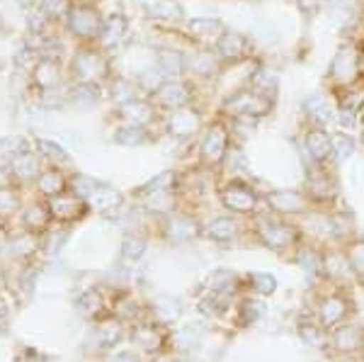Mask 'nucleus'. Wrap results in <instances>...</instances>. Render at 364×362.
<instances>
[{"label":"nucleus","instance_id":"nucleus-1","mask_svg":"<svg viewBox=\"0 0 364 362\" xmlns=\"http://www.w3.org/2000/svg\"><path fill=\"white\" fill-rule=\"evenodd\" d=\"M112 61L109 54L97 44H78L68 61V83L100 85L105 87L112 80Z\"/></svg>","mask_w":364,"mask_h":362},{"label":"nucleus","instance_id":"nucleus-2","mask_svg":"<svg viewBox=\"0 0 364 362\" xmlns=\"http://www.w3.org/2000/svg\"><path fill=\"white\" fill-rule=\"evenodd\" d=\"M233 132H231V124H228L226 117L221 115H211L204 132L199 134L197 139V161L199 166H204L207 171L211 173H219L226 163V156L233 146Z\"/></svg>","mask_w":364,"mask_h":362},{"label":"nucleus","instance_id":"nucleus-3","mask_svg":"<svg viewBox=\"0 0 364 362\" xmlns=\"http://www.w3.org/2000/svg\"><path fill=\"white\" fill-rule=\"evenodd\" d=\"M364 75V46L357 37H348L336 49L331 58V66L326 73V87L328 92L345 87Z\"/></svg>","mask_w":364,"mask_h":362},{"label":"nucleus","instance_id":"nucleus-4","mask_svg":"<svg viewBox=\"0 0 364 362\" xmlns=\"http://www.w3.org/2000/svg\"><path fill=\"white\" fill-rule=\"evenodd\" d=\"M102 25L105 13L95 0H73L66 20H63V29L68 37H73L75 44H97Z\"/></svg>","mask_w":364,"mask_h":362},{"label":"nucleus","instance_id":"nucleus-5","mask_svg":"<svg viewBox=\"0 0 364 362\" xmlns=\"http://www.w3.org/2000/svg\"><path fill=\"white\" fill-rule=\"evenodd\" d=\"M274 105L277 100L257 92L255 87H240V90L226 95L224 100H219L216 105V115L226 117V119H236V117H248V119L262 122L265 117L274 112Z\"/></svg>","mask_w":364,"mask_h":362},{"label":"nucleus","instance_id":"nucleus-6","mask_svg":"<svg viewBox=\"0 0 364 362\" xmlns=\"http://www.w3.org/2000/svg\"><path fill=\"white\" fill-rule=\"evenodd\" d=\"M209 122V112L204 102H192L180 110L166 112L161 119V132L175 142H197Z\"/></svg>","mask_w":364,"mask_h":362},{"label":"nucleus","instance_id":"nucleus-7","mask_svg":"<svg viewBox=\"0 0 364 362\" xmlns=\"http://www.w3.org/2000/svg\"><path fill=\"white\" fill-rule=\"evenodd\" d=\"M216 197L221 207L231 214L240 217H255L260 207L265 204V197L260 195L245 178H226L216 185Z\"/></svg>","mask_w":364,"mask_h":362},{"label":"nucleus","instance_id":"nucleus-8","mask_svg":"<svg viewBox=\"0 0 364 362\" xmlns=\"http://www.w3.org/2000/svg\"><path fill=\"white\" fill-rule=\"evenodd\" d=\"M255 233L260 238L262 246L277 250V253H287V250H296L299 241H301V229L289 224L287 217L279 214H255Z\"/></svg>","mask_w":364,"mask_h":362},{"label":"nucleus","instance_id":"nucleus-9","mask_svg":"<svg viewBox=\"0 0 364 362\" xmlns=\"http://www.w3.org/2000/svg\"><path fill=\"white\" fill-rule=\"evenodd\" d=\"M199 90H202V85L195 83L192 78H168V80H163L149 97L158 107V112L166 115V112H173V110L185 107V105L204 102L202 97H199Z\"/></svg>","mask_w":364,"mask_h":362},{"label":"nucleus","instance_id":"nucleus-10","mask_svg":"<svg viewBox=\"0 0 364 362\" xmlns=\"http://www.w3.org/2000/svg\"><path fill=\"white\" fill-rule=\"evenodd\" d=\"M29 85L44 95V92L58 90V87L68 85V63L61 61L56 54H42L34 58L32 68H29Z\"/></svg>","mask_w":364,"mask_h":362},{"label":"nucleus","instance_id":"nucleus-11","mask_svg":"<svg viewBox=\"0 0 364 362\" xmlns=\"http://www.w3.org/2000/svg\"><path fill=\"white\" fill-rule=\"evenodd\" d=\"M226 63L221 61V56L216 54L214 46H192L187 49V78H192L195 83L214 85V80L219 78Z\"/></svg>","mask_w":364,"mask_h":362},{"label":"nucleus","instance_id":"nucleus-12","mask_svg":"<svg viewBox=\"0 0 364 362\" xmlns=\"http://www.w3.org/2000/svg\"><path fill=\"white\" fill-rule=\"evenodd\" d=\"M301 151L306 156V166H314V163H318V166H336V159H333V134L328 132V127L304 122Z\"/></svg>","mask_w":364,"mask_h":362},{"label":"nucleus","instance_id":"nucleus-13","mask_svg":"<svg viewBox=\"0 0 364 362\" xmlns=\"http://www.w3.org/2000/svg\"><path fill=\"white\" fill-rule=\"evenodd\" d=\"M112 119L117 122V127H149V129L158 127L161 129L163 115L151 102V97H139V100L112 107Z\"/></svg>","mask_w":364,"mask_h":362},{"label":"nucleus","instance_id":"nucleus-14","mask_svg":"<svg viewBox=\"0 0 364 362\" xmlns=\"http://www.w3.org/2000/svg\"><path fill=\"white\" fill-rule=\"evenodd\" d=\"M182 34H185L187 44L192 46H216L219 39L226 34V22L221 17L214 15H199V17H187L182 22Z\"/></svg>","mask_w":364,"mask_h":362},{"label":"nucleus","instance_id":"nucleus-15","mask_svg":"<svg viewBox=\"0 0 364 362\" xmlns=\"http://www.w3.org/2000/svg\"><path fill=\"white\" fill-rule=\"evenodd\" d=\"M304 192L314 204H326L338 197V178L333 175V166H306V185Z\"/></svg>","mask_w":364,"mask_h":362},{"label":"nucleus","instance_id":"nucleus-16","mask_svg":"<svg viewBox=\"0 0 364 362\" xmlns=\"http://www.w3.org/2000/svg\"><path fill=\"white\" fill-rule=\"evenodd\" d=\"M265 207L279 217H306L314 207L304 190H272L265 195Z\"/></svg>","mask_w":364,"mask_h":362},{"label":"nucleus","instance_id":"nucleus-17","mask_svg":"<svg viewBox=\"0 0 364 362\" xmlns=\"http://www.w3.org/2000/svg\"><path fill=\"white\" fill-rule=\"evenodd\" d=\"M214 49L226 66L228 63H240V61H245V58L257 56L255 54V42H252L248 34L238 32V29H231V27L226 29V34L219 39V44H216Z\"/></svg>","mask_w":364,"mask_h":362},{"label":"nucleus","instance_id":"nucleus-18","mask_svg":"<svg viewBox=\"0 0 364 362\" xmlns=\"http://www.w3.org/2000/svg\"><path fill=\"white\" fill-rule=\"evenodd\" d=\"M127 34H129V17L124 13H109L105 15V25L102 32H100L97 46L109 54V51H114L117 46L127 42Z\"/></svg>","mask_w":364,"mask_h":362},{"label":"nucleus","instance_id":"nucleus-19","mask_svg":"<svg viewBox=\"0 0 364 362\" xmlns=\"http://www.w3.org/2000/svg\"><path fill=\"white\" fill-rule=\"evenodd\" d=\"M156 66L163 78H187V49L180 46H161L156 51Z\"/></svg>","mask_w":364,"mask_h":362},{"label":"nucleus","instance_id":"nucleus-20","mask_svg":"<svg viewBox=\"0 0 364 362\" xmlns=\"http://www.w3.org/2000/svg\"><path fill=\"white\" fill-rule=\"evenodd\" d=\"M350 312V302L340 292H331V294L318 299V321L323 329H336L345 321Z\"/></svg>","mask_w":364,"mask_h":362},{"label":"nucleus","instance_id":"nucleus-21","mask_svg":"<svg viewBox=\"0 0 364 362\" xmlns=\"http://www.w3.org/2000/svg\"><path fill=\"white\" fill-rule=\"evenodd\" d=\"M105 97L112 102V107L117 105H124V102H132V100H139V97H149L141 85L136 83V78H129V75H112L107 85H105Z\"/></svg>","mask_w":364,"mask_h":362},{"label":"nucleus","instance_id":"nucleus-22","mask_svg":"<svg viewBox=\"0 0 364 362\" xmlns=\"http://www.w3.org/2000/svg\"><path fill=\"white\" fill-rule=\"evenodd\" d=\"M240 221L233 217V214H216L211 217L207 224H202V233L211 241H219V243H231L236 241L240 236Z\"/></svg>","mask_w":364,"mask_h":362},{"label":"nucleus","instance_id":"nucleus-23","mask_svg":"<svg viewBox=\"0 0 364 362\" xmlns=\"http://www.w3.org/2000/svg\"><path fill=\"white\" fill-rule=\"evenodd\" d=\"M49 202V209H51V217L58 219V221H75L80 219L85 214L87 209V200H83V197L73 195V192H63V195H56L51 197Z\"/></svg>","mask_w":364,"mask_h":362},{"label":"nucleus","instance_id":"nucleus-24","mask_svg":"<svg viewBox=\"0 0 364 362\" xmlns=\"http://www.w3.org/2000/svg\"><path fill=\"white\" fill-rule=\"evenodd\" d=\"M301 110H304V122H311V124L328 127L331 122H336V110H333L331 100L323 92H311L306 100L301 102Z\"/></svg>","mask_w":364,"mask_h":362},{"label":"nucleus","instance_id":"nucleus-25","mask_svg":"<svg viewBox=\"0 0 364 362\" xmlns=\"http://www.w3.org/2000/svg\"><path fill=\"white\" fill-rule=\"evenodd\" d=\"M333 100H336V110H345L352 115H362L364 112V75L355 83L331 90Z\"/></svg>","mask_w":364,"mask_h":362},{"label":"nucleus","instance_id":"nucleus-26","mask_svg":"<svg viewBox=\"0 0 364 362\" xmlns=\"http://www.w3.org/2000/svg\"><path fill=\"white\" fill-rule=\"evenodd\" d=\"M149 17L158 25H166V27H173V25H180L187 20L185 17V8L178 3V0H156L154 5H149Z\"/></svg>","mask_w":364,"mask_h":362},{"label":"nucleus","instance_id":"nucleus-27","mask_svg":"<svg viewBox=\"0 0 364 362\" xmlns=\"http://www.w3.org/2000/svg\"><path fill=\"white\" fill-rule=\"evenodd\" d=\"M68 180H70V175L63 173L58 166H46L37 178V188L46 200H51V197L68 192Z\"/></svg>","mask_w":364,"mask_h":362},{"label":"nucleus","instance_id":"nucleus-28","mask_svg":"<svg viewBox=\"0 0 364 362\" xmlns=\"http://www.w3.org/2000/svg\"><path fill=\"white\" fill-rule=\"evenodd\" d=\"M166 233L173 241H192L202 233V224L192 214H173L166 221Z\"/></svg>","mask_w":364,"mask_h":362},{"label":"nucleus","instance_id":"nucleus-29","mask_svg":"<svg viewBox=\"0 0 364 362\" xmlns=\"http://www.w3.org/2000/svg\"><path fill=\"white\" fill-rule=\"evenodd\" d=\"M42 171L44 168H42L39 154H32V151H17L15 156H10V173H13L15 178L37 180Z\"/></svg>","mask_w":364,"mask_h":362},{"label":"nucleus","instance_id":"nucleus-30","mask_svg":"<svg viewBox=\"0 0 364 362\" xmlns=\"http://www.w3.org/2000/svg\"><path fill=\"white\" fill-rule=\"evenodd\" d=\"M333 348L343 355L360 353L364 348V334L355 326H340L338 331H333Z\"/></svg>","mask_w":364,"mask_h":362},{"label":"nucleus","instance_id":"nucleus-31","mask_svg":"<svg viewBox=\"0 0 364 362\" xmlns=\"http://www.w3.org/2000/svg\"><path fill=\"white\" fill-rule=\"evenodd\" d=\"M250 87H255L257 92H262V95L277 100V95H279V73L274 71L272 66H267V63H260V66H257V71L252 73V78H250Z\"/></svg>","mask_w":364,"mask_h":362},{"label":"nucleus","instance_id":"nucleus-32","mask_svg":"<svg viewBox=\"0 0 364 362\" xmlns=\"http://www.w3.org/2000/svg\"><path fill=\"white\" fill-rule=\"evenodd\" d=\"M323 272L333 280H345L348 275H355L345 250H326L323 253Z\"/></svg>","mask_w":364,"mask_h":362},{"label":"nucleus","instance_id":"nucleus-33","mask_svg":"<svg viewBox=\"0 0 364 362\" xmlns=\"http://www.w3.org/2000/svg\"><path fill=\"white\" fill-rule=\"evenodd\" d=\"M70 5H73V0H39L37 13L42 15L51 27H56V25L63 27V20H66Z\"/></svg>","mask_w":364,"mask_h":362},{"label":"nucleus","instance_id":"nucleus-34","mask_svg":"<svg viewBox=\"0 0 364 362\" xmlns=\"http://www.w3.org/2000/svg\"><path fill=\"white\" fill-rule=\"evenodd\" d=\"M154 137V129L149 127H114L112 142L119 146H141Z\"/></svg>","mask_w":364,"mask_h":362},{"label":"nucleus","instance_id":"nucleus-35","mask_svg":"<svg viewBox=\"0 0 364 362\" xmlns=\"http://www.w3.org/2000/svg\"><path fill=\"white\" fill-rule=\"evenodd\" d=\"M355 151H357V139L352 137V134L340 129L336 137H333V159H336V163L350 161L352 156H355Z\"/></svg>","mask_w":364,"mask_h":362},{"label":"nucleus","instance_id":"nucleus-36","mask_svg":"<svg viewBox=\"0 0 364 362\" xmlns=\"http://www.w3.org/2000/svg\"><path fill=\"white\" fill-rule=\"evenodd\" d=\"M51 219V209H49V202H34L27 207V214H25V224L29 231H42L46 229Z\"/></svg>","mask_w":364,"mask_h":362},{"label":"nucleus","instance_id":"nucleus-37","mask_svg":"<svg viewBox=\"0 0 364 362\" xmlns=\"http://www.w3.org/2000/svg\"><path fill=\"white\" fill-rule=\"evenodd\" d=\"M37 149H39V156L49 163V166H68L70 159H68V154L61 149L56 142H49V139H37Z\"/></svg>","mask_w":364,"mask_h":362},{"label":"nucleus","instance_id":"nucleus-38","mask_svg":"<svg viewBox=\"0 0 364 362\" xmlns=\"http://www.w3.org/2000/svg\"><path fill=\"white\" fill-rule=\"evenodd\" d=\"M296 262L309 275H321L323 272V253L314 248H296Z\"/></svg>","mask_w":364,"mask_h":362},{"label":"nucleus","instance_id":"nucleus-39","mask_svg":"<svg viewBox=\"0 0 364 362\" xmlns=\"http://www.w3.org/2000/svg\"><path fill=\"white\" fill-rule=\"evenodd\" d=\"M345 253H348L350 267L355 272V277H360L364 282V238H352V241L345 246Z\"/></svg>","mask_w":364,"mask_h":362},{"label":"nucleus","instance_id":"nucleus-40","mask_svg":"<svg viewBox=\"0 0 364 362\" xmlns=\"http://www.w3.org/2000/svg\"><path fill=\"white\" fill-rule=\"evenodd\" d=\"M250 282H252V289H255L257 294H272V292L277 289V282H274V277L267 275V272H252Z\"/></svg>","mask_w":364,"mask_h":362},{"label":"nucleus","instance_id":"nucleus-41","mask_svg":"<svg viewBox=\"0 0 364 362\" xmlns=\"http://www.w3.org/2000/svg\"><path fill=\"white\" fill-rule=\"evenodd\" d=\"M144 250H146V241L141 236H127L124 238V255H129V258H139Z\"/></svg>","mask_w":364,"mask_h":362},{"label":"nucleus","instance_id":"nucleus-42","mask_svg":"<svg viewBox=\"0 0 364 362\" xmlns=\"http://www.w3.org/2000/svg\"><path fill=\"white\" fill-rule=\"evenodd\" d=\"M301 336H304V341L311 343V346H316V348H321L323 343V329L321 326H301Z\"/></svg>","mask_w":364,"mask_h":362},{"label":"nucleus","instance_id":"nucleus-43","mask_svg":"<svg viewBox=\"0 0 364 362\" xmlns=\"http://www.w3.org/2000/svg\"><path fill=\"white\" fill-rule=\"evenodd\" d=\"M357 137H360V144L364 149V112L360 115V122H357Z\"/></svg>","mask_w":364,"mask_h":362}]
</instances>
